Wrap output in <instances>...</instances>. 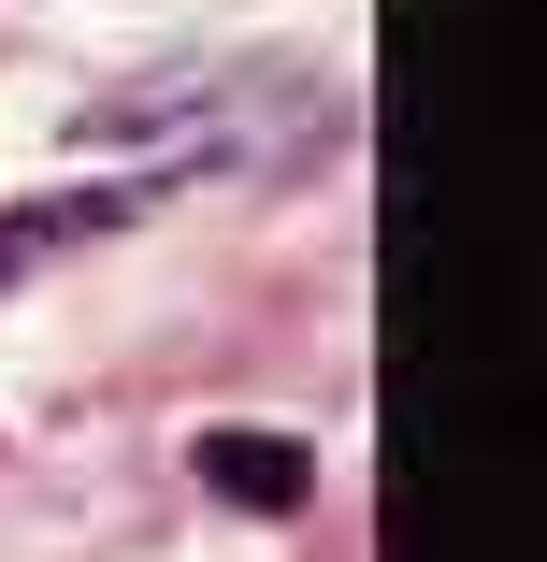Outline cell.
Wrapping results in <instances>:
<instances>
[{
  "instance_id": "obj_1",
  "label": "cell",
  "mask_w": 547,
  "mask_h": 562,
  "mask_svg": "<svg viewBox=\"0 0 547 562\" xmlns=\"http://www.w3.org/2000/svg\"><path fill=\"white\" fill-rule=\"evenodd\" d=\"M202 491L246 505V519H288L317 491V462H303V432H202Z\"/></svg>"
}]
</instances>
